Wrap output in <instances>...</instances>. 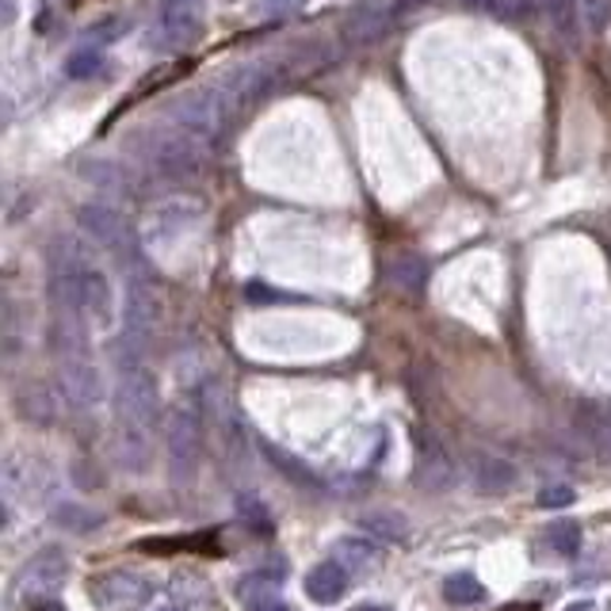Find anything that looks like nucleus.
<instances>
[{"mask_svg": "<svg viewBox=\"0 0 611 611\" xmlns=\"http://www.w3.org/2000/svg\"><path fill=\"white\" fill-rule=\"evenodd\" d=\"M233 111H238V100L218 84V89L191 92L172 103V122L180 130H188L191 138H199V142H218L230 130Z\"/></svg>", "mask_w": 611, "mask_h": 611, "instance_id": "f257e3e1", "label": "nucleus"}, {"mask_svg": "<svg viewBox=\"0 0 611 611\" xmlns=\"http://www.w3.org/2000/svg\"><path fill=\"white\" fill-rule=\"evenodd\" d=\"M157 325H161V299H157L150 279L138 272V268H130L127 294H122V337H127V360H119V367L142 363L138 360V352H142V344L153 337Z\"/></svg>", "mask_w": 611, "mask_h": 611, "instance_id": "f03ea898", "label": "nucleus"}, {"mask_svg": "<svg viewBox=\"0 0 611 611\" xmlns=\"http://www.w3.org/2000/svg\"><path fill=\"white\" fill-rule=\"evenodd\" d=\"M164 451H169L172 482L188 485L203 462V417L196 405H177L164 417Z\"/></svg>", "mask_w": 611, "mask_h": 611, "instance_id": "7ed1b4c3", "label": "nucleus"}, {"mask_svg": "<svg viewBox=\"0 0 611 611\" xmlns=\"http://www.w3.org/2000/svg\"><path fill=\"white\" fill-rule=\"evenodd\" d=\"M146 164L164 180H196L207 169V142L177 127L172 134H157L146 146Z\"/></svg>", "mask_w": 611, "mask_h": 611, "instance_id": "20e7f679", "label": "nucleus"}, {"mask_svg": "<svg viewBox=\"0 0 611 611\" xmlns=\"http://www.w3.org/2000/svg\"><path fill=\"white\" fill-rule=\"evenodd\" d=\"M119 417L127 421H138L146 428L157 424V413H161V394H157V379L150 367L142 363H122L119 367V394H116Z\"/></svg>", "mask_w": 611, "mask_h": 611, "instance_id": "39448f33", "label": "nucleus"}, {"mask_svg": "<svg viewBox=\"0 0 611 611\" xmlns=\"http://www.w3.org/2000/svg\"><path fill=\"white\" fill-rule=\"evenodd\" d=\"M203 31V0H161L153 42L164 50H183Z\"/></svg>", "mask_w": 611, "mask_h": 611, "instance_id": "423d86ee", "label": "nucleus"}, {"mask_svg": "<svg viewBox=\"0 0 611 611\" xmlns=\"http://www.w3.org/2000/svg\"><path fill=\"white\" fill-rule=\"evenodd\" d=\"M69 578V558L61 550L47 547L23 562V570L16 573V597L20 600H42V597H54V592L66 584Z\"/></svg>", "mask_w": 611, "mask_h": 611, "instance_id": "0eeeda50", "label": "nucleus"}, {"mask_svg": "<svg viewBox=\"0 0 611 611\" xmlns=\"http://www.w3.org/2000/svg\"><path fill=\"white\" fill-rule=\"evenodd\" d=\"M58 387L73 409H96L103 401V379L84 355H58Z\"/></svg>", "mask_w": 611, "mask_h": 611, "instance_id": "6e6552de", "label": "nucleus"}, {"mask_svg": "<svg viewBox=\"0 0 611 611\" xmlns=\"http://www.w3.org/2000/svg\"><path fill=\"white\" fill-rule=\"evenodd\" d=\"M77 226H81V233L96 244H103V249L111 252H127V257H134L130 252V233H127V222H122V214L116 207L108 203H84L81 211H77Z\"/></svg>", "mask_w": 611, "mask_h": 611, "instance_id": "1a4fd4ad", "label": "nucleus"}, {"mask_svg": "<svg viewBox=\"0 0 611 611\" xmlns=\"http://www.w3.org/2000/svg\"><path fill=\"white\" fill-rule=\"evenodd\" d=\"M150 597H153V581L142 578V573L119 570L100 578V584H96V600L108 611H138Z\"/></svg>", "mask_w": 611, "mask_h": 611, "instance_id": "9d476101", "label": "nucleus"}, {"mask_svg": "<svg viewBox=\"0 0 611 611\" xmlns=\"http://www.w3.org/2000/svg\"><path fill=\"white\" fill-rule=\"evenodd\" d=\"M417 482L428 493H443L455 482V462H451L448 448L435 435H421L417 440Z\"/></svg>", "mask_w": 611, "mask_h": 611, "instance_id": "9b49d317", "label": "nucleus"}, {"mask_svg": "<svg viewBox=\"0 0 611 611\" xmlns=\"http://www.w3.org/2000/svg\"><path fill=\"white\" fill-rule=\"evenodd\" d=\"M394 12H382L379 4H360L352 8V12L344 16V39L352 42V47H374V42H382L394 28V20H390Z\"/></svg>", "mask_w": 611, "mask_h": 611, "instance_id": "f8f14e48", "label": "nucleus"}, {"mask_svg": "<svg viewBox=\"0 0 611 611\" xmlns=\"http://www.w3.org/2000/svg\"><path fill=\"white\" fill-rule=\"evenodd\" d=\"M81 306L96 325H111V318H116V294H111V283L100 268H84L81 272Z\"/></svg>", "mask_w": 611, "mask_h": 611, "instance_id": "ddd939ff", "label": "nucleus"}, {"mask_svg": "<svg viewBox=\"0 0 611 611\" xmlns=\"http://www.w3.org/2000/svg\"><path fill=\"white\" fill-rule=\"evenodd\" d=\"M116 451H119L122 467L134 470V474H142L146 462H150V428L138 424V421H127V417H119Z\"/></svg>", "mask_w": 611, "mask_h": 611, "instance_id": "4468645a", "label": "nucleus"}, {"mask_svg": "<svg viewBox=\"0 0 611 611\" xmlns=\"http://www.w3.org/2000/svg\"><path fill=\"white\" fill-rule=\"evenodd\" d=\"M348 592V570L337 562H321L306 573V597L318 600V604H337L340 597Z\"/></svg>", "mask_w": 611, "mask_h": 611, "instance_id": "2eb2a0df", "label": "nucleus"}, {"mask_svg": "<svg viewBox=\"0 0 611 611\" xmlns=\"http://www.w3.org/2000/svg\"><path fill=\"white\" fill-rule=\"evenodd\" d=\"M470 474H474V485L482 489V493H504V489H512V482H517L512 462L497 455H474L470 459Z\"/></svg>", "mask_w": 611, "mask_h": 611, "instance_id": "dca6fc26", "label": "nucleus"}, {"mask_svg": "<svg viewBox=\"0 0 611 611\" xmlns=\"http://www.w3.org/2000/svg\"><path fill=\"white\" fill-rule=\"evenodd\" d=\"M16 409L23 413V421L50 424L58 413V398L50 394V387H42V382H28V387H20V394H16Z\"/></svg>", "mask_w": 611, "mask_h": 611, "instance_id": "f3484780", "label": "nucleus"}, {"mask_svg": "<svg viewBox=\"0 0 611 611\" xmlns=\"http://www.w3.org/2000/svg\"><path fill=\"white\" fill-rule=\"evenodd\" d=\"M462 8L489 16L497 23H528L535 20V0H462Z\"/></svg>", "mask_w": 611, "mask_h": 611, "instance_id": "a211bd4d", "label": "nucleus"}, {"mask_svg": "<svg viewBox=\"0 0 611 611\" xmlns=\"http://www.w3.org/2000/svg\"><path fill=\"white\" fill-rule=\"evenodd\" d=\"M333 550H337V562L344 565L348 573L379 565V547L371 543V535H348V539H340Z\"/></svg>", "mask_w": 611, "mask_h": 611, "instance_id": "6ab92c4d", "label": "nucleus"}, {"mask_svg": "<svg viewBox=\"0 0 611 611\" xmlns=\"http://www.w3.org/2000/svg\"><path fill=\"white\" fill-rule=\"evenodd\" d=\"M543 8H547L550 28L562 34L565 42H581L584 23H581V12H578V4H573V0H543Z\"/></svg>", "mask_w": 611, "mask_h": 611, "instance_id": "aec40b11", "label": "nucleus"}, {"mask_svg": "<svg viewBox=\"0 0 611 611\" xmlns=\"http://www.w3.org/2000/svg\"><path fill=\"white\" fill-rule=\"evenodd\" d=\"M390 283L401 287L405 294H421L428 287V264L421 257H398L390 264Z\"/></svg>", "mask_w": 611, "mask_h": 611, "instance_id": "412c9836", "label": "nucleus"}, {"mask_svg": "<svg viewBox=\"0 0 611 611\" xmlns=\"http://www.w3.org/2000/svg\"><path fill=\"white\" fill-rule=\"evenodd\" d=\"M363 535L379 539V543H398V539L409 535V523L405 517H398V512H371V517H363Z\"/></svg>", "mask_w": 611, "mask_h": 611, "instance_id": "4be33fe9", "label": "nucleus"}, {"mask_svg": "<svg viewBox=\"0 0 611 611\" xmlns=\"http://www.w3.org/2000/svg\"><path fill=\"white\" fill-rule=\"evenodd\" d=\"M443 600H448V604H459V608L482 604V600H485V584L478 581L474 573H455V578L443 581Z\"/></svg>", "mask_w": 611, "mask_h": 611, "instance_id": "5701e85b", "label": "nucleus"}, {"mask_svg": "<svg viewBox=\"0 0 611 611\" xmlns=\"http://www.w3.org/2000/svg\"><path fill=\"white\" fill-rule=\"evenodd\" d=\"M279 578H272V573H249V578H241L238 584V597L244 600L249 608L257 604H268V600H279Z\"/></svg>", "mask_w": 611, "mask_h": 611, "instance_id": "b1692460", "label": "nucleus"}, {"mask_svg": "<svg viewBox=\"0 0 611 611\" xmlns=\"http://www.w3.org/2000/svg\"><path fill=\"white\" fill-rule=\"evenodd\" d=\"M50 517H54V523L61 531H73V535H84V531H96L100 528V512H89V509H81V504H58L54 512H50Z\"/></svg>", "mask_w": 611, "mask_h": 611, "instance_id": "393cba45", "label": "nucleus"}, {"mask_svg": "<svg viewBox=\"0 0 611 611\" xmlns=\"http://www.w3.org/2000/svg\"><path fill=\"white\" fill-rule=\"evenodd\" d=\"M547 543H550V550H554V554L573 558V554L581 550V523H578V520H558V523H550Z\"/></svg>", "mask_w": 611, "mask_h": 611, "instance_id": "a878e982", "label": "nucleus"}, {"mask_svg": "<svg viewBox=\"0 0 611 611\" xmlns=\"http://www.w3.org/2000/svg\"><path fill=\"white\" fill-rule=\"evenodd\" d=\"M103 69V50H77V54H69V61H66V77L69 81H92L96 73Z\"/></svg>", "mask_w": 611, "mask_h": 611, "instance_id": "bb28decb", "label": "nucleus"}, {"mask_svg": "<svg viewBox=\"0 0 611 611\" xmlns=\"http://www.w3.org/2000/svg\"><path fill=\"white\" fill-rule=\"evenodd\" d=\"M581 12V23L589 34H604L611 28V0H573Z\"/></svg>", "mask_w": 611, "mask_h": 611, "instance_id": "cd10ccee", "label": "nucleus"}, {"mask_svg": "<svg viewBox=\"0 0 611 611\" xmlns=\"http://www.w3.org/2000/svg\"><path fill=\"white\" fill-rule=\"evenodd\" d=\"M264 455H268V462H272V467L283 470V474L291 478V482H299V485H318V478H313L310 470H306L294 455H287L283 448H272V443H264Z\"/></svg>", "mask_w": 611, "mask_h": 611, "instance_id": "c85d7f7f", "label": "nucleus"}, {"mask_svg": "<svg viewBox=\"0 0 611 611\" xmlns=\"http://www.w3.org/2000/svg\"><path fill=\"white\" fill-rule=\"evenodd\" d=\"M84 180L100 183V188H111V191H127V188H130V183H127V172H122L119 164H111V161H92V164H84Z\"/></svg>", "mask_w": 611, "mask_h": 611, "instance_id": "c756f323", "label": "nucleus"}, {"mask_svg": "<svg viewBox=\"0 0 611 611\" xmlns=\"http://www.w3.org/2000/svg\"><path fill=\"white\" fill-rule=\"evenodd\" d=\"M589 440H592V448H597V455L611 462V409H600V413L589 421Z\"/></svg>", "mask_w": 611, "mask_h": 611, "instance_id": "7c9ffc66", "label": "nucleus"}, {"mask_svg": "<svg viewBox=\"0 0 611 611\" xmlns=\"http://www.w3.org/2000/svg\"><path fill=\"white\" fill-rule=\"evenodd\" d=\"M573 489L570 485H547L543 493H539V509H565V504H573Z\"/></svg>", "mask_w": 611, "mask_h": 611, "instance_id": "2f4dec72", "label": "nucleus"}, {"mask_svg": "<svg viewBox=\"0 0 611 611\" xmlns=\"http://www.w3.org/2000/svg\"><path fill=\"white\" fill-rule=\"evenodd\" d=\"M294 8H302V0H260V12L264 16H287Z\"/></svg>", "mask_w": 611, "mask_h": 611, "instance_id": "473e14b6", "label": "nucleus"}, {"mask_svg": "<svg viewBox=\"0 0 611 611\" xmlns=\"http://www.w3.org/2000/svg\"><path fill=\"white\" fill-rule=\"evenodd\" d=\"M122 31H127V20H111V23H103V28H92L89 39H116Z\"/></svg>", "mask_w": 611, "mask_h": 611, "instance_id": "72a5a7b5", "label": "nucleus"}, {"mask_svg": "<svg viewBox=\"0 0 611 611\" xmlns=\"http://www.w3.org/2000/svg\"><path fill=\"white\" fill-rule=\"evenodd\" d=\"M421 4H428V0H398V4H394V16H409V12H417Z\"/></svg>", "mask_w": 611, "mask_h": 611, "instance_id": "f704fd0d", "label": "nucleus"}, {"mask_svg": "<svg viewBox=\"0 0 611 611\" xmlns=\"http://www.w3.org/2000/svg\"><path fill=\"white\" fill-rule=\"evenodd\" d=\"M249 611H291V604H283V600H268V604H257Z\"/></svg>", "mask_w": 611, "mask_h": 611, "instance_id": "c9c22d12", "label": "nucleus"}, {"mask_svg": "<svg viewBox=\"0 0 611 611\" xmlns=\"http://www.w3.org/2000/svg\"><path fill=\"white\" fill-rule=\"evenodd\" d=\"M31 611H69L66 604H58V600H42L39 608H31Z\"/></svg>", "mask_w": 611, "mask_h": 611, "instance_id": "e433bc0d", "label": "nucleus"}, {"mask_svg": "<svg viewBox=\"0 0 611 611\" xmlns=\"http://www.w3.org/2000/svg\"><path fill=\"white\" fill-rule=\"evenodd\" d=\"M565 611H592V604H589V600H584V604H570Z\"/></svg>", "mask_w": 611, "mask_h": 611, "instance_id": "4c0bfd02", "label": "nucleus"}, {"mask_svg": "<svg viewBox=\"0 0 611 611\" xmlns=\"http://www.w3.org/2000/svg\"><path fill=\"white\" fill-rule=\"evenodd\" d=\"M355 611H390V608H382V604H363V608H355Z\"/></svg>", "mask_w": 611, "mask_h": 611, "instance_id": "58836bf2", "label": "nucleus"}, {"mask_svg": "<svg viewBox=\"0 0 611 611\" xmlns=\"http://www.w3.org/2000/svg\"><path fill=\"white\" fill-rule=\"evenodd\" d=\"M164 611H180V608H164Z\"/></svg>", "mask_w": 611, "mask_h": 611, "instance_id": "ea45409f", "label": "nucleus"}]
</instances>
